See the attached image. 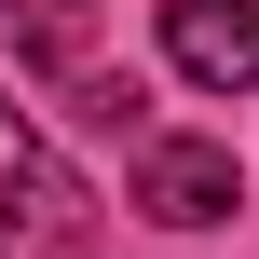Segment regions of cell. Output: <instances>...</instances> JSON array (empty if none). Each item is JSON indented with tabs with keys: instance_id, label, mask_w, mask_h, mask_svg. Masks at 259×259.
Listing matches in <instances>:
<instances>
[{
	"instance_id": "1",
	"label": "cell",
	"mask_w": 259,
	"mask_h": 259,
	"mask_svg": "<svg viewBox=\"0 0 259 259\" xmlns=\"http://www.w3.org/2000/svg\"><path fill=\"white\" fill-rule=\"evenodd\" d=\"M68 246H82V178L55 164V137L0 82V259H68Z\"/></svg>"
},
{
	"instance_id": "2",
	"label": "cell",
	"mask_w": 259,
	"mask_h": 259,
	"mask_svg": "<svg viewBox=\"0 0 259 259\" xmlns=\"http://www.w3.org/2000/svg\"><path fill=\"white\" fill-rule=\"evenodd\" d=\"M137 205H150L164 232H219V219L246 205V178H232V150H205V137H150V164H137Z\"/></svg>"
},
{
	"instance_id": "3",
	"label": "cell",
	"mask_w": 259,
	"mask_h": 259,
	"mask_svg": "<svg viewBox=\"0 0 259 259\" xmlns=\"http://www.w3.org/2000/svg\"><path fill=\"white\" fill-rule=\"evenodd\" d=\"M164 68L205 96L259 82V0H164Z\"/></svg>"
}]
</instances>
